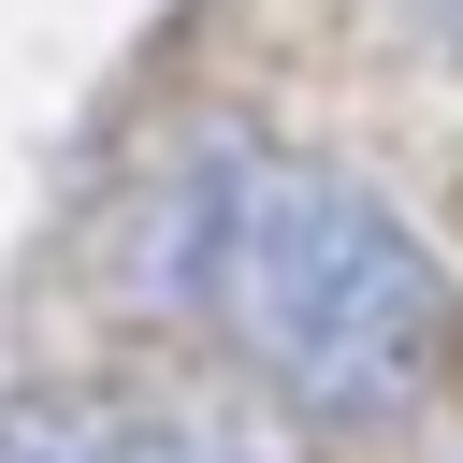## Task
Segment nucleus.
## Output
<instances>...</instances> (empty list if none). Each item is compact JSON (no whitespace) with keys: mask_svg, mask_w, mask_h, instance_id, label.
<instances>
[{"mask_svg":"<svg viewBox=\"0 0 463 463\" xmlns=\"http://www.w3.org/2000/svg\"><path fill=\"white\" fill-rule=\"evenodd\" d=\"M159 289L304 420L376 434L405 420L449 347H463V289L434 275V246L318 145L275 130H203L159 188Z\"/></svg>","mask_w":463,"mask_h":463,"instance_id":"1","label":"nucleus"},{"mask_svg":"<svg viewBox=\"0 0 463 463\" xmlns=\"http://www.w3.org/2000/svg\"><path fill=\"white\" fill-rule=\"evenodd\" d=\"M0 463H275V449L203 405H159V391H14Z\"/></svg>","mask_w":463,"mask_h":463,"instance_id":"2","label":"nucleus"},{"mask_svg":"<svg viewBox=\"0 0 463 463\" xmlns=\"http://www.w3.org/2000/svg\"><path fill=\"white\" fill-rule=\"evenodd\" d=\"M449 14H463V0H449Z\"/></svg>","mask_w":463,"mask_h":463,"instance_id":"3","label":"nucleus"}]
</instances>
